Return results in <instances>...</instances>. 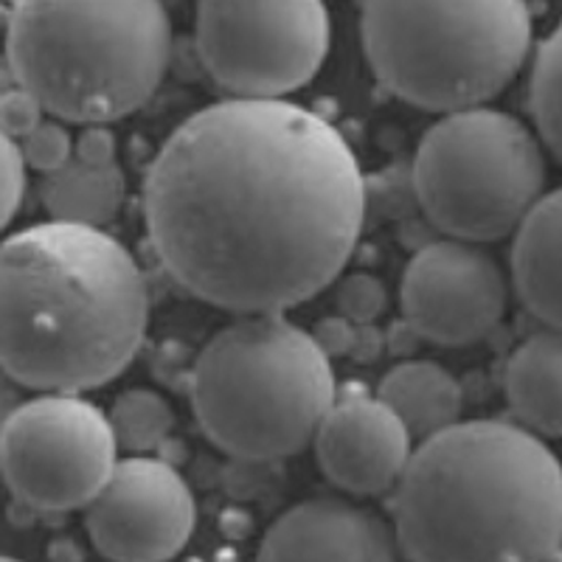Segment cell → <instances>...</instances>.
<instances>
[{
  "instance_id": "3957f363",
  "label": "cell",
  "mask_w": 562,
  "mask_h": 562,
  "mask_svg": "<svg viewBox=\"0 0 562 562\" xmlns=\"http://www.w3.org/2000/svg\"><path fill=\"white\" fill-rule=\"evenodd\" d=\"M391 524L408 562H557L562 464L518 422H459L416 445Z\"/></svg>"
},
{
  "instance_id": "cb8c5ba5",
  "label": "cell",
  "mask_w": 562,
  "mask_h": 562,
  "mask_svg": "<svg viewBox=\"0 0 562 562\" xmlns=\"http://www.w3.org/2000/svg\"><path fill=\"white\" fill-rule=\"evenodd\" d=\"M23 403H26V400H23V385L0 369V434H3V428L9 425L14 411H18Z\"/></svg>"
},
{
  "instance_id": "2e32d148",
  "label": "cell",
  "mask_w": 562,
  "mask_h": 562,
  "mask_svg": "<svg viewBox=\"0 0 562 562\" xmlns=\"http://www.w3.org/2000/svg\"><path fill=\"white\" fill-rule=\"evenodd\" d=\"M378 396L403 419L416 445L461 422L464 391L445 366L434 360H405L385 371Z\"/></svg>"
},
{
  "instance_id": "277c9868",
  "label": "cell",
  "mask_w": 562,
  "mask_h": 562,
  "mask_svg": "<svg viewBox=\"0 0 562 562\" xmlns=\"http://www.w3.org/2000/svg\"><path fill=\"white\" fill-rule=\"evenodd\" d=\"M172 20L164 0H14L7 63L18 88L68 124H113L167 77Z\"/></svg>"
},
{
  "instance_id": "9a60e30c",
  "label": "cell",
  "mask_w": 562,
  "mask_h": 562,
  "mask_svg": "<svg viewBox=\"0 0 562 562\" xmlns=\"http://www.w3.org/2000/svg\"><path fill=\"white\" fill-rule=\"evenodd\" d=\"M512 414L540 439H562V329H540L512 351L504 371Z\"/></svg>"
},
{
  "instance_id": "44dd1931",
  "label": "cell",
  "mask_w": 562,
  "mask_h": 562,
  "mask_svg": "<svg viewBox=\"0 0 562 562\" xmlns=\"http://www.w3.org/2000/svg\"><path fill=\"white\" fill-rule=\"evenodd\" d=\"M26 160L20 144L0 130V231L12 223L26 192Z\"/></svg>"
},
{
  "instance_id": "8fae6325",
  "label": "cell",
  "mask_w": 562,
  "mask_h": 562,
  "mask_svg": "<svg viewBox=\"0 0 562 562\" xmlns=\"http://www.w3.org/2000/svg\"><path fill=\"white\" fill-rule=\"evenodd\" d=\"M509 276L481 243L445 237L416 250L400 284V307L416 335L439 346L484 340L504 321Z\"/></svg>"
},
{
  "instance_id": "9c48e42d",
  "label": "cell",
  "mask_w": 562,
  "mask_h": 562,
  "mask_svg": "<svg viewBox=\"0 0 562 562\" xmlns=\"http://www.w3.org/2000/svg\"><path fill=\"white\" fill-rule=\"evenodd\" d=\"M119 439L99 405L45 391L14 411L0 434V479L37 512L85 509L119 464Z\"/></svg>"
},
{
  "instance_id": "7a4b0ae2",
  "label": "cell",
  "mask_w": 562,
  "mask_h": 562,
  "mask_svg": "<svg viewBox=\"0 0 562 562\" xmlns=\"http://www.w3.org/2000/svg\"><path fill=\"white\" fill-rule=\"evenodd\" d=\"M147 326L144 270L104 228L48 220L0 243V369L23 389H102Z\"/></svg>"
},
{
  "instance_id": "d6986e66",
  "label": "cell",
  "mask_w": 562,
  "mask_h": 562,
  "mask_svg": "<svg viewBox=\"0 0 562 562\" xmlns=\"http://www.w3.org/2000/svg\"><path fill=\"white\" fill-rule=\"evenodd\" d=\"M529 108L543 147L562 164V23L540 43L535 54Z\"/></svg>"
},
{
  "instance_id": "4fadbf2b",
  "label": "cell",
  "mask_w": 562,
  "mask_h": 562,
  "mask_svg": "<svg viewBox=\"0 0 562 562\" xmlns=\"http://www.w3.org/2000/svg\"><path fill=\"white\" fill-rule=\"evenodd\" d=\"M254 562H408L391 520L349 498H307L268 526Z\"/></svg>"
},
{
  "instance_id": "ba28073f",
  "label": "cell",
  "mask_w": 562,
  "mask_h": 562,
  "mask_svg": "<svg viewBox=\"0 0 562 562\" xmlns=\"http://www.w3.org/2000/svg\"><path fill=\"white\" fill-rule=\"evenodd\" d=\"M194 37L234 99H288L324 68L333 20L324 0H200Z\"/></svg>"
},
{
  "instance_id": "ffe728a7",
  "label": "cell",
  "mask_w": 562,
  "mask_h": 562,
  "mask_svg": "<svg viewBox=\"0 0 562 562\" xmlns=\"http://www.w3.org/2000/svg\"><path fill=\"white\" fill-rule=\"evenodd\" d=\"M20 153L26 167L34 172L52 175L57 169L68 167L77 153V138L70 135L68 122H59V119H43L26 138H20Z\"/></svg>"
},
{
  "instance_id": "d4e9b609",
  "label": "cell",
  "mask_w": 562,
  "mask_h": 562,
  "mask_svg": "<svg viewBox=\"0 0 562 562\" xmlns=\"http://www.w3.org/2000/svg\"><path fill=\"white\" fill-rule=\"evenodd\" d=\"M0 562H20V560H14V557H3V554H0Z\"/></svg>"
},
{
  "instance_id": "7402d4cb",
  "label": "cell",
  "mask_w": 562,
  "mask_h": 562,
  "mask_svg": "<svg viewBox=\"0 0 562 562\" xmlns=\"http://www.w3.org/2000/svg\"><path fill=\"white\" fill-rule=\"evenodd\" d=\"M43 119L45 110L29 90L14 88L0 97V130L12 135L14 140L26 138Z\"/></svg>"
},
{
  "instance_id": "30bf717a",
  "label": "cell",
  "mask_w": 562,
  "mask_h": 562,
  "mask_svg": "<svg viewBox=\"0 0 562 562\" xmlns=\"http://www.w3.org/2000/svg\"><path fill=\"white\" fill-rule=\"evenodd\" d=\"M198 504L189 481L149 453L119 459L108 484L85 506L90 543L110 562H169L189 546Z\"/></svg>"
},
{
  "instance_id": "8992f818",
  "label": "cell",
  "mask_w": 562,
  "mask_h": 562,
  "mask_svg": "<svg viewBox=\"0 0 562 562\" xmlns=\"http://www.w3.org/2000/svg\"><path fill=\"white\" fill-rule=\"evenodd\" d=\"M529 0H363V52L389 93L430 113L501 97L531 52Z\"/></svg>"
},
{
  "instance_id": "6da1fadb",
  "label": "cell",
  "mask_w": 562,
  "mask_h": 562,
  "mask_svg": "<svg viewBox=\"0 0 562 562\" xmlns=\"http://www.w3.org/2000/svg\"><path fill=\"white\" fill-rule=\"evenodd\" d=\"M158 262L231 313H284L340 276L366 220L360 160L290 99H225L164 140L144 183Z\"/></svg>"
},
{
  "instance_id": "52a82bcc",
  "label": "cell",
  "mask_w": 562,
  "mask_h": 562,
  "mask_svg": "<svg viewBox=\"0 0 562 562\" xmlns=\"http://www.w3.org/2000/svg\"><path fill=\"white\" fill-rule=\"evenodd\" d=\"M414 192L445 237H512L546 194L543 140L518 115L486 104L441 113L416 147Z\"/></svg>"
},
{
  "instance_id": "603a6c76",
  "label": "cell",
  "mask_w": 562,
  "mask_h": 562,
  "mask_svg": "<svg viewBox=\"0 0 562 562\" xmlns=\"http://www.w3.org/2000/svg\"><path fill=\"white\" fill-rule=\"evenodd\" d=\"M74 158L85 160V164H115V133L108 124H88L82 133L77 135V153Z\"/></svg>"
},
{
  "instance_id": "ac0fdd59",
  "label": "cell",
  "mask_w": 562,
  "mask_h": 562,
  "mask_svg": "<svg viewBox=\"0 0 562 562\" xmlns=\"http://www.w3.org/2000/svg\"><path fill=\"white\" fill-rule=\"evenodd\" d=\"M110 425L119 448L135 453H153L175 428V411L164 394L153 389L124 391L110 408Z\"/></svg>"
},
{
  "instance_id": "5b68a950",
  "label": "cell",
  "mask_w": 562,
  "mask_h": 562,
  "mask_svg": "<svg viewBox=\"0 0 562 562\" xmlns=\"http://www.w3.org/2000/svg\"><path fill=\"white\" fill-rule=\"evenodd\" d=\"M338 380L324 346L281 313L220 329L194 360L192 408L223 453L276 461L310 448Z\"/></svg>"
},
{
  "instance_id": "5bb4252c",
  "label": "cell",
  "mask_w": 562,
  "mask_h": 562,
  "mask_svg": "<svg viewBox=\"0 0 562 562\" xmlns=\"http://www.w3.org/2000/svg\"><path fill=\"white\" fill-rule=\"evenodd\" d=\"M512 239V288L537 321L562 329V186L537 200Z\"/></svg>"
},
{
  "instance_id": "7c38bea8",
  "label": "cell",
  "mask_w": 562,
  "mask_h": 562,
  "mask_svg": "<svg viewBox=\"0 0 562 562\" xmlns=\"http://www.w3.org/2000/svg\"><path fill=\"white\" fill-rule=\"evenodd\" d=\"M313 448L329 484L355 498H371L396 490L416 439L378 394L349 391L326 411Z\"/></svg>"
},
{
  "instance_id": "e0dca14e",
  "label": "cell",
  "mask_w": 562,
  "mask_h": 562,
  "mask_svg": "<svg viewBox=\"0 0 562 562\" xmlns=\"http://www.w3.org/2000/svg\"><path fill=\"white\" fill-rule=\"evenodd\" d=\"M127 183L119 169V164H85V160H70L68 167L45 175L40 186L45 211L59 223H77L104 228L113 223L115 214L122 211Z\"/></svg>"
}]
</instances>
